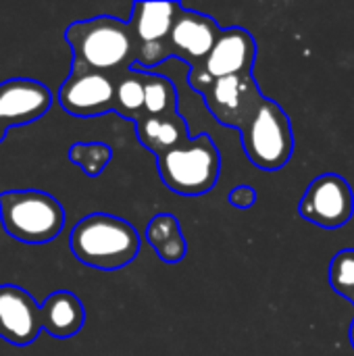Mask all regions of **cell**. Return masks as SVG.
Wrapping results in <instances>:
<instances>
[{
    "label": "cell",
    "instance_id": "20",
    "mask_svg": "<svg viewBox=\"0 0 354 356\" xmlns=\"http://www.w3.org/2000/svg\"><path fill=\"white\" fill-rule=\"evenodd\" d=\"M330 286L354 305V250H340L330 263Z\"/></svg>",
    "mask_w": 354,
    "mask_h": 356
},
{
    "label": "cell",
    "instance_id": "22",
    "mask_svg": "<svg viewBox=\"0 0 354 356\" xmlns=\"http://www.w3.org/2000/svg\"><path fill=\"white\" fill-rule=\"evenodd\" d=\"M348 338H351V344H353V348H354V319H353V323H351V332H348Z\"/></svg>",
    "mask_w": 354,
    "mask_h": 356
},
{
    "label": "cell",
    "instance_id": "5",
    "mask_svg": "<svg viewBox=\"0 0 354 356\" xmlns=\"http://www.w3.org/2000/svg\"><path fill=\"white\" fill-rule=\"evenodd\" d=\"M248 161L263 171L286 167L294 154V131L284 108L265 98L257 115L240 129Z\"/></svg>",
    "mask_w": 354,
    "mask_h": 356
},
{
    "label": "cell",
    "instance_id": "17",
    "mask_svg": "<svg viewBox=\"0 0 354 356\" xmlns=\"http://www.w3.org/2000/svg\"><path fill=\"white\" fill-rule=\"evenodd\" d=\"M146 106V88H144V71L127 69L119 77H115V111L134 123L144 119Z\"/></svg>",
    "mask_w": 354,
    "mask_h": 356
},
{
    "label": "cell",
    "instance_id": "19",
    "mask_svg": "<svg viewBox=\"0 0 354 356\" xmlns=\"http://www.w3.org/2000/svg\"><path fill=\"white\" fill-rule=\"evenodd\" d=\"M71 163L81 167V171L90 177H96L104 171V167L113 159V150L102 142H77L69 150Z\"/></svg>",
    "mask_w": 354,
    "mask_h": 356
},
{
    "label": "cell",
    "instance_id": "13",
    "mask_svg": "<svg viewBox=\"0 0 354 356\" xmlns=\"http://www.w3.org/2000/svg\"><path fill=\"white\" fill-rule=\"evenodd\" d=\"M179 6V2H136L127 21L134 35V46L167 44Z\"/></svg>",
    "mask_w": 354,
    "mask_h": 356
},
{
    "label": "cell",
    "instance_id": "23",
    "mask_svg": "<svg viewBox=\"0 0 354 356\" xmlns=\"http://www.w3.org/2000/svg\"><path fill=\"white\" fill-rule=\"evenodd\" d=\"M4 131H6V127H4V125L0 123V142H2V138H4Z\"/></svg>",
    "mask_w": 354,
    "mask_h": 356
},
{
    "label": "cell",
    "instance_id": "4",
    "mask_svg": "<svg viewBox=\"0 0 354 356\" xmlns=\"http://www.w3.org/2000/svg\"><path fill=\"white\" fill-rule=\"evenodd\" d=\"M163 184L182 196L211 192L221 175V154L209 134H200L156 159Z\"/></svg>",
    "mask_w": 354,
    "mask_h": 356
},
{
    "label": "cell",
    "instance_id": "8",
    "mask_svg": "<svg viewBox=\"0 0 354 356\" xmlns=\"http://www.w3.org/2000/svg\"><path fill=\"white\" fill-rule=\"evenodd\" d=\"M202 96L213 119L238 131L257 115L265 100L252 73L219 79Z\"/></svg>",
    "mask_w": 354,
    "mask_h": 356
},
{
    "label": "cell",
    "instance_id": "18",
    "mask_svg": "<svg viewBox=\"0 0 354 356\" xmlns=\"http://www.w3.org/2000/svg\"><path fill=\"white\" fill-rule=\"evenodd\" d=\"M144 88H146L144 117H163V115L177 113V90L169 77L144 71Z\"/></svg>",
    "mask_w": 354,
    "mask_h": 356
},
{
    "label": "cell",
    "instance_id": "2",
    "mask_svg": "<svg viewBox=\"0 0 354 356\" xmlns=\"http://www.w3.org/2000/svg\"><path fill=\"white\" fill-rule=\"evenodd\" d=\"M71 252L92 269L117 271L140 252V236L131 223L106 213H92L71 229Z\"/></svg>",
    "mask_w": 354,
    "mask_h": 356
},
{
    "label": "cell",
    "instance_id": "3",
    "mask_svg": "<svg viewBox=\"0 0 354 356\" xmlns=\"http://www.w3.org/2000/svg\"><path fill=\"white\" fill-rule=\"evenodd\" d=\"M0 221L4 232L25 244H46L65 227L61 202L40 190H8L0 194Z\"/></svg>",
    "mask_w": 354,
    "mask_h": 356
},
{
    "label": "cell",
    "instance_id": "21",
    "mask_svg": "<svg viewBox=\"0 0 354 356\" xmlns=\"http://www.w3.org/2000/svg\"><path fill=\"white\" fill-rule=\"evenodd\" d=\"M230 204L236 209H250L257 204V190L250 186H238L230 192Z\"/></svg>",
    "mask_w": 354,
    "mask_h": 356
},
{
    "label": "cell",
    "instance_id": "7",
    "mask_svg": "<svg viewBox=\"0 0 354 356\" xmlns=\"http://www.w3.org/2000/svg\"><path fill=\"white\" fill-rule=\"evenodd\" d=\"M353 188L338 173H323L315 177L298 202V215L323 229H338L346 225L353 219Z\"/></svg>",
    "mask_w": 354,
    "mask_h": 356
},
{
    "label": "cell",
    "instance_id": "1",
    "mask_svg": "<svg viewBox=\"0 0 354 356\" xmlns=\"http://www.w3.org/2000/svg\"><path fill=\"white\" fill-rule=\"evenodd\" d=\"M65 40L73 50V69H88L119 77L136 60L134 35L127 21L94 17L67 27Z\"/></svg>",
    "mask_w": 354,
    "mask_h": 356
},
{
    "label": "cell",
    "instance_id": "16",
    "mask_svg": "<svg viewBox=\"0 0 354 356\" xmlns=\"http://www.w3.org/2000/svg\"><path fill=\"white\" fill-rule=\"evenodd\" d=\"M146 240L163 263L175 265L188 252V242L182 234V225L175 215L159 213L146 225Z\"/></svg>",
    "mask_w": 354,
    "mask_h": 356
},
{
    "label": "cell",
    "instance_id": "11",
    "mask_svg": "<svg viewBox=\"0 0 354 356\" xmlns=\"http://www.w3.org/2000/svg\"><path fill=\"white\" fill-rule=\"evenodd\" d=\"M42 330V307L19 286H0V338L15 344H31Z\"/></svg>",
    "mask_w": 354,
    "mask_h": 356
},
{
    "label": "cell",
    "instance_id": "14",
    "mask_svg": "<svg viewBox=\"0 0 354 356\" xmlns=\"http://www.w3.org/2000/svg\"><path fill=\"white\" fill-rule=\"evenodd\" d=\"M136 136L140 144L150 150L156 159L171 152L179 144L190 140V129L186 119L177 113L163 117H144L136 123Z\"/></svg>",
    "mask_w": 354,
    "mask_h": 356
},
{
    "label": "cell",
    "instance_id": "9",
    "mask_svg": "<svg viewBox=\"0 0 354 356\" xmlns=\"http://www.w3.org/2000/svg\"><path fill=\"white\" fill-rule=\"evenodd\" d=\"M58 102L69 115L81 119L115 111V77L88 69H71V75L58 90Z\"/></svg>",
    "mask_w": 354,
    "mask_h": 356
},
{
    "label": "cell",
    "instance_id": "15",
    "mask_svg": "<svg viewBox=\"0 0 354 356\" xmlns=\"http://www.w3.org/2000/svg\"><path fill=\"white\" fill-rule=\"evenodd\" d=\"M86 321L81 300L67 290L52 292L42 305V327L58 340L73 338L79 334Z\"/></svg>",
    "mask_w": 354,
    "mask_h": 356
},
{
    "label": "cell",
    "instance_id": "12",
    "mask_svg": "<svg viewBox=\"0 0 354 356\" xmlns=\"http://www.w3.org/2000/svg\"><path fill=\"white\" fill-rule=\"evenodd\" d=\"M50 104V90L35 79L17 77L0 83V123L4 127L31 123L44 117Z\"/></svg>",
    "mask_w": 354,
    "mask_h": 356
},
{
    "label": "cell",
    "instance_id": "6",
    "mask_svg": "<svg viewBox=\"0 0 354 356\" xmlns=\"http://www.w3.org/2000/svg\"><path fill=\"white\" fill-rule=\"evenodd\" d=\"M257 58V42L244 27H227L217 38L211 54L200 67L190 69L188 83L194 92L204 94L215 81L252 73Z\"/></svg>",
    "mask_w": 354,
    "mask_h": 356
},
{
    "label": "cell",
    "instance_id": "10",
    "mask_svg": "<svg viewBox=\"0 0 354 356\" xmlns=\"http://www.w3.org/2000/svg\"><path fill=\"white\" fill-rule=\"evenodd\" d=\"M221 31L223 29L217 25L213 17L179 6L173 29L167 40L169 54L186 60L190 69L200 67L211 54Z\"/></svg>",
    "mask_w": 354,
    "mask_h": 356
}]
</instances>
